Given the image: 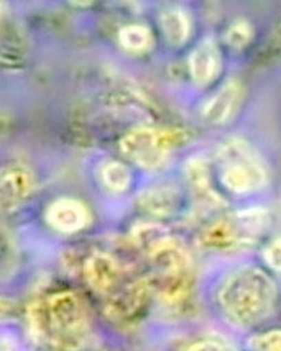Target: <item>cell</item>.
<instances>
[{
  "label": "cell",
  "instance_id": "cell-3",
  "mask_svg": "<svg viewBox=\"0 0 281 351\" xmlns=\"http://www.w3.org/2000/svg\"><path fill=\"white\" fill-rule=\"evenodd\" d=\"M145 254L152 265V273L146 279L150 292L168 304L186 298L192 278L191 258L186 250L166 235Z\"/></svg>",
  "mask_w": 281,
  "mask_h": 351
},
{
  "label": "cell",
  "instance_id": "cell-10",
  "mask_svg": "<svg viewBox=\"0 0 281 351\" xmlns=\"http://www.w3.org/2000/svg\"><path fill=\"white\" fill-rule=\"evenodd\" d=\"M163 35L171 45H183L190 35V22L179 8H168L160 16Z\"/></svg>",
  "mask_w": 281,
  "mask_h": 351
},
{
  "label": "cell",
  "instance_id": "cell-6",
  "mask_svg": "<svg viewBox=\"0 0 281 351\" xmlns=\"http://www.w3.org/2000/svg\"><path fill=\"white\" fill-rule=\"evenodd\" d=\"M33 191V176L22 165L0 171V210H10L23 202Z\"/></svg>",
  "mask_w": 281,
  "mask_h": 351
},
{
  "label": "cell",
  "instance_id": "cell-14",
  "mask_svg": "<svg viewBox=\"0 0 281 351\" xmlns=\"http://www.w3.org/2000/svg\"><path fill=\"white\" fill-rule=\"evenodd\" d=\"M122 48L130 53H142L152 46V33L144 25H127L119 33Z\"/></svg>",
  "mask_w": 281,
  "mask_h": 351
},
{
  "label": "cell",
  "instance_id": "cell-18",
  "mask_svg": "<svg viewBox=\"0 0 281 351\" xmlns=\"http://www.w3.org/2000/svg\"><path fill=\"white\" fill-rule=\"evenodd\" d=\"M186 351H232L227 348L225 345L217 343V341H199V343H194L190 346Z\"/></svg>",
  "mask_w": 281,
  "mask_h": 351
},
{
  "label": "cell",
  "instance_id": "cell-13",
  "mask_svg": "<svg viewBox=\"0 0 281 351\" xmlns=\"http://www.w3.org/2000/svg\"><path fill=\"white\" fill-rule=\"evenodd\" d=\"M224 182L234 191H250L262 182V173L251 165H236L225 171Z\"/></svg>",
  "mask_w": 281,
  "mask_h": 351
},
{
  "label": "cell",
  "instance_id": "cell-17",
  "mask_svg": "<svg viewBox=\"0 0 281 351\" xmlns=\"http://www.w3.org/2000/svg\"><path fill=\"white\" fill-rule=\"evenodd\" d=\"M265 260L273 269L281 271V240H276L265 250Z\"/></svg>",
  "mask_w": 281,
  "mask_h": 351
},
{
  "label": "cell",
  "instance_id": "cell-8",
  "mask_svg": "<svg viewBox=\"0 0 281 351\" xmlns=\"http://www.w3.org/2000/svg\"><path fill=\"white\" fill-rule=\"evenodd\" d=\"M84 276L92 289L102 295H109L120 286L122 269L111 254L95 253L84 265Z\"/></svg>",
  "mask_w": 281,
  "mask_h": 351
},
{
  "label": "cell",
  "instance_id": "cell-1",
  "mask_svg": "<svg viewBox=\"0 0 281 351\" xmlns=\"http://www.w3.org/2000/svg\"><path fill=\"white\" fill-rule=\"evenodd\" d=\"M33 332L54 348L78 351L89 335V317L82 299L71 291L56 292L30 311Z\"/></svg>",
  "mask_w": 281,
  "mask_h": 351
},
{
  "label": "cell",
  "instance_id": "cell-2",
  "mask_svg": "<svg viewBox=\"0 0 281 351\" xmlns=\"http://www.w3.org/2000/svg\"><path fill=\"white\" fill-rule=\"evenodd\" d=\"M275 284L258 267H242L225 279L219 291L222 311L238 325H255L273 311Z\"/></svg>",
  "mask_w": 281,
  "mask_h": 351
},
{
  "label": "cell",
  "instance_id": "cell-9",
  "mask_svg": "<svg viewBox=\"0 0 281 351\" xmlns=\"http://www.w3.org/2000/svg\"><path fill=\"white\" fill-rule=\"evenodd\" d=\"M150 292V287L146 281H132L119 286L112 294L107 295V312L114 319L125 320L144 307L145 300Z\"/></svg>",
  "mask_w": 281,
  "mask_h": 351
},
{
  "label": "cell",
  "instance_id": "cell-16",
  "mask_svg": "<svg viewBox=\"0 0 281 351\" xmlns=\"http://www.w3.org/2000/svg\"><path fill=\"white\" fill-rule=\"evenodd\" d=\"M255 351H281V330L268 332L254 340Z\"/></svg>",
  "mask_w": 281,
  "mask_h": 351
},
{
  "label": "cell",
  "instance_id": "cell-15",
  "mask_svg": "<svg viewBox=\"0 0 281 351\" xmlns=\"http://www.w3.org/2000/svg\"><path fill=\"white\" fill-rule=\"evenodd\" d=\"M142 206H144L146 210H150L155 215H165L166 212L171 210L173 207V195H170L168 192L163 189L146 191L140 199Z\"/></svg>",
  "mask_w": 281,
  "mask_h": 351
},
{
  "label": "cell",
  "instance_id": "cell-5",
  "mask_svg": "<svg viewBox=\"0 0 281 351\" xmlns=\"http://www.w3.org/2000/svg\"><path fill=\"white\" fill-rule=\"evenodd\" d=\"M257 221L242 219L238 221H221L205 230L203 241L205 246L214 250H230L254 241L258 233Z\"/></svg>",
  "mask_w": 281,
  "mask_h": 351
},
{
  "label": "cell",
  "instance_id": "cell-11",
  "mask_svg": "<svg viewBox=\"0 0 281 351\" xmlns=\"http://www.w3.org/2000/svg\"><path fill=\"white\" fill-rule=\"evenodd\" d=\"M99 178L102 186L107 191L115 192H125L132 186V173H130L128 166L122 161H107L99 171Z\"/></svg>",
  "mask_w": 281,
  "mask_h": 351
},
{
  "label": "cell",
  "instance_id": "cell-4",
  "mask_svg": "<svg viewBox=\"0 0 281 351\" xmlns=\"http://www.w3.org/2000/svg\"><path fill=\"white\" fill-rule=\"evenodd\" d=\"M178 140V132L168 128H135L120 140V153L140 168L155 171L166 165Z\"/></svg>",
  "mask_w": 281,
  "mask_h": 351
},
{
  "label": "cell",
  "instance_id": "cell-7",
  "mask_svg": "<svg viewBox=\"0 0 281 351\" xmlns=\"http://www.w3.org/2000/svg\"><path fill=\"white\" fill-rule=\"evenodd\" d=\"M49 227L61 233H76L89 223V210L78 199H58L46 210Z\"/></svg>",
  "mask_w": 281,
  "mask_h": 351
},
{
  "label": "cell",
  "instance_id": "cell-12",
  "mask_svg": "<svg viewBox=\"0 0 281 351\" xmlns=\"http://www.w3.org/2000/svg\"><path fill=\"white\" fill-rule=\"evenodd\" d=\"M191 74L196 81L204 84L214 77L217 71V54L212 46H201L191 54Z\"/></svg>",
  "mask_w": 281,
  "mask_h": 351
}]
</instances>
